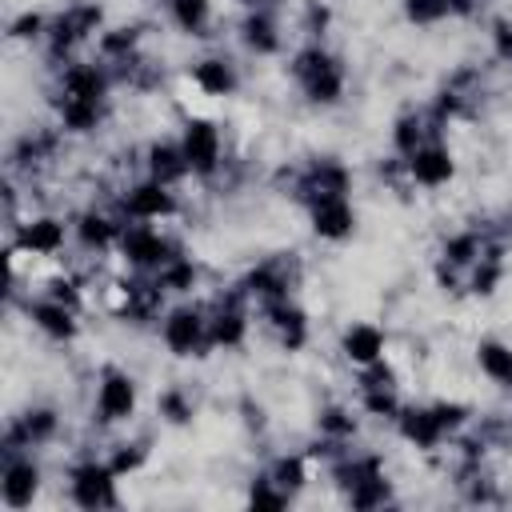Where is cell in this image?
<instances>
[{"label": "cell", "instance_id": "obj_1", "mask_svg": "<svg viewBox=\"0 0 512 512\" xmlns=\"http://www.w3.org/2000/svg\"><path fill=\"white\" fill-rule=\"evenodd\" d=\"M284 72L296 88V100L312 112H336L348 100V64L324 40H296L284 56Z\"/></svg>", "mask_w": 512, "mask_h": 512}, {"label": "cell", "instance_id": "obj_2", "mask_svg": "<svg viewBox=\"0 0 512 512\" xmlns=\"http://www.w3.org/2000/svg\"><path fill=\"white\" fill-rule=\"evenodd\" d=\"M144 412V384L136 380V372H128L116 360H104L92 372V396H88V420L100 436L112 432H128L136 428Z\"/></svg>", "mask_w": 512, "mask_h": 512}, {"label": "cell", "instance_id": "obj_3", "mask_svg": "<svg viewBox=\"0 0 512 512\" xmlns=\"http://www.w3.org/2000/svg\"><path fill=\"white\" fill-rule=\"evenodd\" d=\"M8 232V252L32 264H60L72 252V220L60 208H28Z\"/></svg>", "mask_w": 512, "mask_h": 512}, {"label": "cell", "instance_id": "obj_4", "mask_svg": "<svg viewBox=\"0 0 512 512\" xmlns=\"http://www.w3.org/2000/svg\"><path fill=\"white\" fill-rule=\"evenodd\" d=\"M60 480H64V504H72L80 512H100V508L124 504L120 476L96 448H80L76 456H68L60 468Z\"/></svg>", "mask_w": 512, "mask_h": 512}, {"label": "cell", "instance_id": "obj_5", "mask_svg": "<svg viewBox=\"0 0 512 512\" xmlns=\"http://www.w3.org/2000/svg\"><path fill=\"white\" fill-rule=\"evenodd\" d=\"M176 140H180V152L188 160V172H192V184H216L228 168V136H224V124L216 116H204V112H180L176 120Z\"/></svg>", "mask_w": 512, "mask_h": 512}, {"label": "cell", "instance_id": "obj_6", "mask_svg": "<svg viewBox=\"0 0 512 512\" xmlns=\"http://www.w3.org/2000/svg\"><path fill=\"white\" fill-rule=\"evenodd\" d=\"M152 336L164 348V356H172V360H208L212 344H208V304H204V296L172 300L160 312Z\"/></svg>", "mask_w": 512, "mask_h": 512}, {"label": "cell", "instance_id": "obj_7", "mask_svg": "<svg viewBox=\"0 0 512 512\" xmlns=\"http://www.w3.org/2000/svg\"><path fill=\"white\" fill-rule=\"evenodd\" d=\"M112 204H116V212H120L124 220H132V224H176V220L188 212L184 188H172V184L152 180V176H144V172L132 176V180H124V184L116 188Z\"/></svg>", "mask_w": 512, "mask_h": 512}, {"label": "cell", "instance_id": "obj_8", "mask_svg": "<svg viewBox=\"0 0 512 512\" xmlns=\"http://www.w3.org/2000/svg\"><path fill=\"white\" fill-rule=\"evenodd\" d=\"M184 248L180 232H172V224H124L120 232V244H116V264L128 268V272H140V276H156L164 264H172Z\"/></svg>", "mask_w": 512, "mask_h": 512}, {"label": "cell", "instance_id": "obj_9", "mask_svg": "<svg viewBox=\"0 0 512 512\" xmlns=\"http://www.w3.org/2000/svg\"><path fill=\"white\" fill-rule=\"evenodd\" d=\"M232 44H236L240 56H248V60H280V56H288L292 44H288L284 8H280V4H252V8H240L236 24H232Z\"/></svg>", "mask_w": 512, "mask_h": 512}, {"label": "cell", "instance_id": "obj_10", "mask_svg": "<svg viewBox=\"0 0 512 512\" xmlns=\"http://www.w3.org/2000/svg\"><path fill=\"white\" fill-rule=\"evenodd\" d=\"M8 308H20V316L28 320V328H32L44 344H52V348H72V344L84 336V312L60 304V300H52V296L12 288Z\"/></svg>", "mask_w": 512, "mask_h": 512}, {"label": "cell", "instance_id": "obj_11", "mask_svg": "<svg viewBox=\"0 0 512 512\" xmlns=\"http://www.w3.org/2000/svg\"><path fill=\"white\" fill-rule=\"evenodd\" d=\"M48 492V464L44 452L32 448H4L0 460V508L4 512H32Z\"/></svg>", "mask_w": 512, "mask_h": 512}, {"label": "cell", "instance_id": "obj_12", "mask_svg": "<svg viewBox=\"0 0 512 512\" xmlns=\"http://www.w3.org/2000/svg\"><path fill=\"white\" fill-rule=\"evenodd\" d=\"M184 84L200 100H236L244 92V64L236 52H228L220 44H204L184 64Z\"/></svg>", "mask_w": 512, "mask_h": 512}, {"label": "cell", "instance_id": "obj_13", "mask_svg": "<svg viewBox=\"0 0 512 512\" xmlns=\"http://www.w3.org/2000/svg\"><path fill=\"white\" fill-rule=\"evenodd\" d=\"M204 304H208V344H212V356H228V352H240L248 348L252 340V328H256V308L240 296V288H224V292H204Z\"/></svg>", "mask_w": 512, "mask_h": 512}, {"label": "cell", "instance_id": "obj_14", "mask_svg": "<svg viewBox=\"0 0 512 512\" xmlns=\"http://www.w3.org/2000/svg\"><path fill=\"white\" fill-rule=\"evenodd\" d=\"M68 220H72V252L84 256V260H112L116 244H120V232L128 224L116 212V204H104V200L68 208Z\"/></svg>", "mask_w": 512, "mask_h": 512}, {"label": "cell", "instance_id": "obj_15", "mask_svg": "<svg viewBox=\"0 0 512 512\" xmlns=\"http://www.w3.org/2000/svg\"><path fill=\"white\" fill-rule=\"evenodd\" d=\"M456 180H460V156L444 132L428 136L412 156H404V184L412 192L436 196V192H448Z\"/></svg>", "mask_w": 512, "mask_h": 512}, {"label": "cell", "instance_id": "obj_16", "mask_svg": "<svg viewBox=\"0 0 512 512\" xmlns=\"http://www.w3.org/2000/svg\"><path fill=\"white\" fill-rule=\"evenodd\" d=\"M232 284L240 288V296L252 308H264V304H276V300L296 296V288H300V264L292 256H264V260L248 264Z\"/></svg>", "mask_w": 512, "mask_h": 512}, {"label": "cell", "instance_id": "obj_17", "mask_svg": "<svg viewBox=\"0 0 512 512\" xmlns=\"http://www.w3.org/2000/svg\"><path fill=\"white\" fill-rule=\"evenodd\" d=\"M68 416L52 404V400H32L28 408L12 412L4 420V448H32V452H48L60 444ZM0 448V452H4Z\"/></svg>", "mask_w": 512, "mask_h": 512}, {"label": "cell", "instance_id": "obj_18", "mask_svg": "<svg viewBox=\"0 0 512 512\" xmlns=\"http://www.w3.org/2000/svg\"><path fill=\"white\" fill-rule=\"evenodd\" d=\"M300 212H304L308 236L316 244L340 248V244L356 240V232H360V204H356V196H316V200L300 204Z\"/></svg>", "mask_w": 512, "mask_h": 512}, {"label": "cell", "instance_id": "obj_19", "mask_svg": "<svg viewBox=\"0 0 512 512\" xmlns=\"http://www.w3.org/2000/svg\"><path fill=\"white\" fill-rule=\"evenodd\" d=\"M336 356L348 372L356 368H368L376 360H388L392 356V332L380 324V320H368V316H356V320H344L336 328Z\"/></svg>", "mask_w": 512, "mask_h": 512}, {"label": "cell", "instance_id": "obj_20", "mask_svg": "<svg viewBox=\"0 0 512 512\" xmlns=\"http://www.w3.org/2000/svg\"><path fill=\"white\" fill-rule=\"evenodd\" d=\"M256 324L272 336V344H276L284 356H300V352L312 344V316H308V308H304L296 296L256 308Z\"/></svg>", "mask_w": 512, "mask_h": 512}, {"label": "cell", "instance_id": "obj_21", "mask_svg": "<svg viewBox=\"0 0 512 512\" xmlns=\"http://www.w3.org/2000/svg\"><path fill=\"white\" fill-rule=\"evenodd\" d=\"M392 432H396V440H400L408 452H416V456H440V452L452 444V436L444 432V424L436 420V412H432L428 400H408V404L400 408Z\"/></svg>", "mask_w": 512, "mask_h": 512}, {"label": "cell", "instance_id": "obj_22", "mask_svg": "<svg viewBox=\"0 0 512 512\" xmlns=\"http://www.w3.org/2000/svg\"><path fill=\"white\" fill-rule=\"evenodd\" d=\"M164 8V24L192 40V44H216V28H220V12H216V0H160Z\"/></svg>", "mask_w": 512, "mask_h": 512}, {"label": "cell", "instance_id": "obj_23", "mask_svg": "<svg viewBox=\"0 0 512 512\" xmlns=\"http://www.w3.org/2000/svg\"><path fill=\"white\" fill-rule=\"evenodd\" d=\"M140 172L152 176V180H164L172 188H188L192 184V172H188V160L180 152V140L176 132H156L140 144Z\"/></svg>", "mask_w": 512, "mask_h": 512}, {"label": "cell", "instance_id": "obj_24", "mask_svg": "<svg viewBox=\"0 0 512 512\" xmlns=\"http://www.w3.org/2000/svg\"><path fill=\"white\" fill-rule=\"evenodd\" d=\"M364 416L356 408V400H344V396H332L324 400L316 412H312V436L320 440H332V444H356L360 432H364Z\"/></svg>", "mask_w": 512, "mask_h": 512}, {"label": "cell", "instance_id": "obj_25", "mask_svg": "<svg viewBox=\"0 0 512 512\" xmlns=\"http://www.w3.org/2000/svg\"><path fill=\"white\" fill-rule=\"evenodd\" d=\"M264 472L300 504L304 500V492L320 480V468H316V460L308 456V448H280V452H272L268 460H264Z\"/></svg>", "mask_w": 512, "mask_h": 512}, {"label": "cell", "instance_id": "obj_26", "mask_svg": "<svg viewBox=\"0 0 512 512\" xmlns=\"http://www.w3.org/2000/svg\"><path fill=\"white\" fill-rule=\"evenodd\" d=\"M472 368H476V376L488 388L512 396V340L492 336V332L488 336H476L472 340Z\"/></svg>", "mask_w": 512, "mask_h": 512}, {"label": "cell", "instance_id": "obj_27", "mask_svg": "<svg viewBox=\"0 0 512 512\" xmlns=\"http://www.w3.org/2000/svg\"><path fill=\"white\" fill-rule=\"evenodd\" d=\"M488 236H492V228H484V224H456V228H448V232L440 236V244H436V260H444V264L468 272V268L484 256Z\"/></svg>", "mask_w": 512, "mask_h": 512}, {"label": "cell", "instance_id": "obj_28", "mask_svg": "<svg viewBox=\"0 0 512 512\" xmlns=\"http://www.w3.org/2000/svg\"><path fill=\"white\" fill-rule=\"evenodd\" d=\"M104 460L116 468V476L120 480H132V476H140L144 468H148V460H152V436H140V432H112V436H104Z\"/></svg>", "mask_w": 512, "mask_h": 512}, {"label": "cell", "instance_id": "obj_29", "mask_svg": "<svg viewBox=\"0 0 512 512\" xmlns=\"http://www.w3.org/2000/svg\"><path fill=\"white\" fill-rule=\"evenodd\" d=\"M204 280H208V272H204V264H200L192 252H180L172 264H164V268L156 272V284H160V292H164L168 300L204 296Z\"/></svg>", "mask_w": 512, "mask_h": 512}, {"label": "cell", "instance_id": "obj_30", "mask_svg": "<svg viewBox=\"0 0 512 512\" xmlns=\"http://www.w3.org/2000/svg\"><path fill=\"white\" fill-rule=\"evenodd\" d=\"M440 128L432 124V116L424 112V108H404V112H396L392 116V124H388V152L392 156H412L428 136H436Z\"/></svg>", "mask_w": 512, "mask_h": 512}, {"label": "cell", "instance_id": "obj_31", "mask_svg": "<svg viewBox=\"0 0 512 512\" xmlns=\"http://www.w3.org/2000/svg\"><path fill=\"white\" fill-rule=\"evenodd\" d=\"M196 412H200V404H196L192 388L180 384V380H168L152 400V416H156L160 428H192Z\"/></svg>", "mask_w": 512, "mask_h": 512}, {"label": "cell", "instance_id": "obj_32", "mask_svg": "<svg viewBox=\"0 0 512 512\" xmlns=\"http://www.w3.org/2000/svg\"><path fill=\"white\" fill-rule=\"evenodd\" d=\"M352 400H356V408H360V416H364L368 424H384V428H392L396 416H400V408L408 404V396H404L400 384H384V388H352Z\"/></svg>", "mask_w": 512, "mask_h": 512}, {"label": "cell", "instance_id": "obj_33", "mask_svg": "<svg viewBox=\"0 0 512 512\" xmlns=\"http://www.w3.org/2000/svg\"><path fill=\"white\" fill-rule=\"evenodd\" d=\"M48 20H52V12L48 8H20V12H12L8 16V28H4V36H8V44H28V48H44V36H48Z\"/></svg>", "mask_w": 512, "mask_h": 512}, {"label": "cell", "instance_id": "obj_34", "mask_svg": "<svg viewBox=\"0 0 512 512\" xmlns=\"http://www.w3.org/2000/svg\"><path fill=\"white\" fill-rule=\"evenodd\" d=\"M340 504H348V508H384V504H396V480L384 472V476H368V480H360L356 488H348L344 496H340Z\"/></svg>", "mask_w": 512, "mask_h": 512}, {"label": "cell", "instance_id": "obj_35", "mask_svg": "<svg viewBox=\"0 0 512 512\" xmlns=\"http://www.w3.org/2000/svg\"><path fill=\"white\" fill-rule=\"evenodd\" d=\"M400 20L408 28H440L456 20V0H400Z\"/></svg>", "mask_w": 512, "mask_h": 512}, {"label": "cell", "instance_id": "obj_36", "mask_svg": "<svg viewBox=\"0 0 512 512\" xmlns=\"http://www.w3.org/2000/svg\"><path fill=\"white\" fill-rule=\"evenodd\" d=\"M240 500H244L248 508H292V504H296V500L264 472V464L244 480V496H240Z\"/></svg>", "mask_w": 512, "mask_h": 512}, {"label": "cell", "instance_id": "obj_37", "mask_svg": "<svg viewBox=\"0 0 512 512\" xmlns=\"http://www.w3.org/2000/svg\"><path fill=\"white\" fill-rule=\"evenodd\" d=\"M428 404H432V412H436V420L444 424L448 436H460V432L472 428V420H476V404H468V400H460V396H432Z\"/></svg>", "mask_w": 512, "mask_h": 512}, {"label": "cell", "instance_id": "obj_38", "mask_svg": "<svg viewBox=\"0 0 512 512\" xmlns=\"http://www.w3.org/2000/svg\"><path fill=\"white\" fill-rule=\"evenodd\" d=\"M484 40H488V56L500 68H512V16L508 12H492L484 20Z\"/></svg>", "mask_w": 512, "mask_h": 512}, {"label": "cell", "instance_id": "obj_39", "mask_svg": "<svg viewBox=\"0 0 512 512\" xmlns=\"http://www.w3.org/2000/svg\"><path fill=\"white\" fill-rule=\"evenodd\" d=\"M240 8H252V4H284V0H236Z\"/></svg>", "mask_w": 512, "mask_h": 512}]
</instances>
